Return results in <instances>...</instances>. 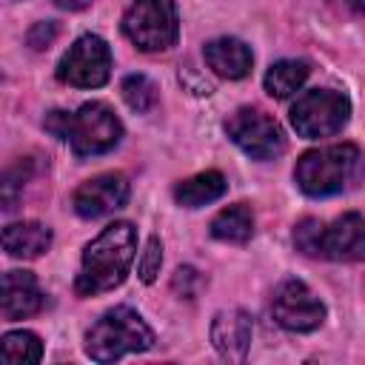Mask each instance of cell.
Segmentation results:
<instances>
[{"mask_svg": "<svg viewBox=\"0 0 365 365\" xmlns=\"http://www.w3.org/2000/svg\"><path fill=\"white\" fill-rule=\"evenodd\" d=\"M123 100L128 103V108H134L137 114H145L157 106V86L145 77V74H128L120 86Z\"/></svg>", "mask_w": 365, "mask_h": 365, "instance_id": "cell-20", "label": "cell"}, {"mask_svg": "<svg viewBox=\"0 0 365 365\" xmlns=\"http://www.w3.org/2000/svg\"><path fill=\"white\" fill-rule=\"evenodd\" d=\"M46 297L31 271H6L3 274V317L26 319L43 308Z\"/></svg>", "mask_w": 365, "mask_h": 365, "instance_id": "cell-13", "label": "cell"}, {"mask_svg": "<svg viewBox=\"0 0 365 365\" xmlns=\"http://www.w3.org/2000/svg\"><path fill=\"white\" fill-rule=\"evenodd\" d=\"M348 117H351V100L334 88L305 91L291 106V125L305 140H319L342 131Z\"/></svg>", "mask_w": 365, "mask_h": 365, "instance_id": "cell-6", "label": "cell"}, {"mask_svg": "<svg viewBox=\"0 0 365 365\" xmlns=\"http://www.w3.org/2000/svg\"><path fill=\"white\" fill-rule=\"evenodd\" d=\"M308 71L311 68L305 60H277L265 71V91L277 100H285L302 88V83L308 80Z\"/></svg>", "mask_w": 365, "mask_h": 365, "instance_id": "cell-18", "label": "cell"}, {"mask_svg": "<svg viewBox=\"0 0 365 365\" xmlns=\"http://www.w3.org/2000/svg\"><path fill=\"white\" fill-rule=\"evenodd\" d=\"M251 331H254V325L245 311L225 308L211 322V342L225 359L242 362L248 354V345H251Z\"/></svg>", "mask_w": 365, "mask_h": 365, "instance_id": "cell-12", "label": "cell"}, {"mask_svg": "<svg viewBox=\"0 0 365 365\" xmlns=\"http://www.w3.org/2000/svg\"><path fill=\"white\" fill-rule=\"evenodd\" d=\"M54 37H57V26H54V23H37V26L29 31L26 40H29L31 48H46Z\"/></svg>", "mask_w": 365, "mask_h": 365, "instance_id": "cell-24", "label": "cell"}, {"mask_svg": "<svg viewBox=\"0 0 365 365\" xmlns=\"http://www.w3.org/2000/svg\"><path fill=\"white\" fill-rule=\"evenodd\" d=\"M160 265H163V242H160V237H148L145 251H143L140 265H137L140 279L143 282H154L157 274H160Z\"/></svg>", "mask_w": 365, "mask_h": 365, "instance_id": "cell-22", "label": "cell"}, {"mask_svg": "<svg viewBox=\"0 0 365 365\" xmlns=\"http://www.w3.org/2000/svg\"><path fill=\"white\" fill-rule=\"evenodd\" d=\"M0 348H3V362H9V365L40 362V356H43V342L31 331H9L3 336Z\"/></svg>", "mask_w": 365, "mask_h": 365, "instance_id": "cell-19", "label": "cell"}, {"mask_svg": "<svg viewBox=\"0 0 365 365\" xmlns=\"http://www.w3.org/2000/svg\"><path fill=\"white\" fill-rule=\"evenodd\" d=\"M202 54H205L208 68L217 77H225V80H242L251 71V63H254L251 48L237 37H217V40L205 43Z\"/></svg>", "mask_w": 365, "mask_h": 365, "instance_id": "cell-14", "label": "cell"}, {"mask_svg": "<svg viewBox=\"0 0 365 365\" xmlns=\"http://www.w3.org/2000/svg\"><path fill=\"white\" fill-rule=\"evenodd\" d=\"M228 182L220 171H202V174H194L182 182L174 185V200L182 205V208H200V205H208L214 200H220L225 194Z\"/></svg>", "mask_w": 365, "mask_h": 365, "instance_id": "cell-16", "label": "cell"}, {"mask_svg": "<svg viewBox=\"0 0 365 365\" xmlns=\"http://www.w3.org/2000/svg\"><path fill=\"white\" fill-rule=\"evenodd\" d=\"M154 345V331L145 325V319L120 305L106 311L86 334V354L94 362H114L125 354H140Z\"/></svg>", "mask_w": 365, "mask_h": 365, "instance_id": "cell-4", "label": "cell"}, {"mask_svg": "<svg viewBox=\"0 0 365 365\" xmlns=\"http://www.w3.org/2000/svg\"><path fill=\"white\" fill-rule=\"evenodd\" d=\"M202 285V279H200V274L194 271V268H177L174 271V279H171V288L180 294V297H185V299H194V294H197V288Z\"/></svg>", "mask_w": 365, "mask_h": 365, "instance_id": "cell-23", "label": "cell"}, {"mask_svg": "<svg viewBox=\"0 0 365 365\" xmlns=\"http://www.w3.org/2000/svg\"><path fill=\"white\" fill-rule=\"evenodd\" d=\"M123 34L140 51H165L180 37L174 0H131L123 14Z\"/></svg>", "mask_w": 365, "mask_h": 365, "instance_id": "cell-5", "label": "cell"}, {"mask_svg": "<svg viewBox=\"0 0 365 365\" xmlns=\"http://www.w3.org/2000/svg\"><path fill=\"white\" fill-rule=\"evenodd\" d=\"M322 259L334 262H362L365 259V217L348 211L322 228Z\"/></svg>", "mask_w": 365, "mask_h": 365, "instance_id": "cell-11", "label": "cell"}, {"mask_svg": "<svg viewBox=\"0 0 365 365\" xmlns=\"http://www.w3.org/2000/svg\"><path fill=\"white\" fill-rule=\"evenodd\" d=\"M111 77L108 43L97 34L77 37L57 63V80L74 88H100Z\"/></svg>", "mask_w": 365, "mask_h": 365, "instance_id": "cell-8", "label": "cell"}, {"mask_svg": "<svg viewBox=\"0 0 365 365\" xmlns=\"http://www.w3.org/2000/svg\"><path fill=\"white\" fill-rule=\"evenodd\" d=\"M348 6H351L354 11H359V14H365V0H348Z\"/></svg>", "mask_w": 365, "mask_h": 365, "instance_id": "cell-26", "label": "cell"}, {"mask_svg": "<svg viewBox=\"0 0 365 365\" xmlns=\"http://www.w3.org/2000/svg\"><path fill=\"white\" fill-rule=\"evenodd\" d=\"M362 171V154L351 143L305 151L294 165V182L308 197H331L345 191Z\"/></svg>", "mask_w": 365, "mask_h": 365, "instance_id": "cell-3", "label": "cell"}, {"mask_svg": "<svg viewBox=\"0 0 365 365\" xmlns=\"http://www.w3.org/2000/svg\"><path fill=\"white\" fill-rule=\"evenodd\" d=\"M225 134L251 160H274L285 151V134L279 123L262 108L242 106L225 120Z\"/></svg>", "mask_w": 365, "mask_h": 365, "instance_id": "cell-7", "label": "cell"}, {"mask_svg": "<svg viewBox=\"0 0 365 365\" xmlns=\"http://www.w3.org/2000/svg\"><path fill=\"white\" fill-rule=\"evenodd\" d=\"M322 228H325V222H322V220H314V217L299 220V222H297V228H294V245H297L305 257H319Z\"/></svg>", "mask_w": 365, "mask_h": 365, "instance_id": "cell-21", "label": "cell"}, {"mask_svg": "<svg viewBox=\"0 0 365 365\" xmlns=\"http://www.w3.org/2000/svg\"><path fill=\"white\" fill-rule=\"evenodd\" d=\"M60 9H68V11H77V9H86L91 0H54Z\"/></svg>", "mask_w": 365, "mask_h": 365, "instance_id": "cell-25", "label": "cell"}, {"mask_svg": "<svg viewBox=\"0 0 365 365\" xmlns=\"http://www.w3.org/2000/svg\"><path fill=\"white\" fill-rule=\"evenodd\" d=\"M137 254V228L125 220L106 225L83 251L74 291L80 297H97L123 285Z\"/></svg>", "mask_w": 365, "mask_h": 365, "instance_id": "cell-1", "label": "cell"}, {"mask_svg": "<svg viewBox=\"0 0 365 365\" xmlns=\"http://www.w3.org/2000/svg\"><path fill=\"white\" fill-rule=\"evenodd\" d=\"M43 125L57 137L71 145L77 157H97L111 151L120 137H123V123L120 117L106 106V103H83L77 111H48Z\"/></svg>", "mask_w": 365, "mask_h": 365, "instance_id": "cell-2", "label": "cell"}, {"mask_svg": "<svg viewBox=\"0 0 365 365\" xmlns=\"http://www.w3.org/2000/svg\"><path fill=\"white\" fill-rule=\"evenodd\" d=\"M271 314H274V319L282 328L297 331V334H308V331H314V328L322 325L325 305L319 302V297L302 279H285L274 291Z\"/></svg>", "mask_w": 365, "mask_h": 365, "instance_id": "cell-9", "label": "cell"}, {"mask_svg": "<svg viewBox=\"0 0 365 365\" xmlns=\"http://www.w3.org/2000/svg\"><path fill=\"white\" fill-rule=\"evenodd\" d=\"M51 245V231L43 222L23 220V222H9L3 228V251L14 259H37L46 254Z\"/></svg>", "mask_w": 365, "mask_h": 365, "instance_id": "cell-15", "label": "cell"}, {"mask_svg": "<svg viewBox=\"0 0 365 365\" xmlns=\"http://www.w3.org/2000/svg\"><path fill=\"white\" fill-rule=\"evenodd\" d=\"M71 202H74V211L86 220L106 217V214H111L128 202V177L120 171L97 174L74 191Z\"/></svg>", "mask_w": 365, "mask_h": 365, "instance_id": "cell-10", "label": "cell"}, {"mask_svg": "<svg viewBox=\"0 0 365 365\" xmlns=\"http://www.w3.org/2000/svg\"><path fill=\"white\" fill-rule=\"evenodd\" d=\"M251 234H254V214L245 202H234L211 220V237H217L222 242L242 245L251 240Z\"/></svg>", "mask_w": 365, "mask_h": 365, "instance_id": "cell-17", "label": "cell"}]
</instances>
